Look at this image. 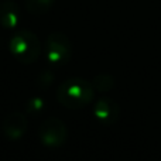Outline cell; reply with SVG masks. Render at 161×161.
<instances>
[{"label":"cell","instance_id":"cell-1","mask_svg":"<svg viewBox=\"0 0 161 161\" xmlns=\"http://www.w3.org/2000/svg\"><path fill=\"white\" fill-rule=\"evenodd\" d=\"M57 100L67 109H82L92 102L95 88L83 78H69L57 88Z\"/></svg>","mask_w":161,"mask_h":161},{"label":"cell","instance_id":"cell-2","mask_svg":"<svg viewBox=\"0 0 161 161\" xmlns=\"http://www.w3.org/2000/svg\"><path fill=\"white\" fill-rule=\"evenodd\" d=\"M8 50L11 55L24 65L34 64L40 58L42 44L37 34L30 30H19L11 36L8 41Z\"/></svg>","mask_w":161,"mask_h":161},{"label":"cell","instance_id":"cell-3","mask_svg":"<svg viewBox=\"0 0 161 161\" xmlns=\"http://www.w3.org/2000/svg\"><path fill=\"white\" fill-rule=\"evenodd\" d=\"M44 55L50 64L65 65L72 57V42L67 34L61 31H54L47 37L44 44Z\"/></svg>","mask_w":161,"mask_h":161},{"label":"cell","instance_id":"cell-4","mask_svg":"<svg viewBox=\"0 0 161 161\" xmlns=\"http://www.w3.org/2000/svg\"><path fill=\"white\" fill-rule=\"evenodd\" d=\"M38 139L41 144L50 148H58L68 139V127L58 117H48L40 125Z\"/></svg>","mask_w":161,"mask_h":161},{"label":"cell","instance_id":"cell-5","mask_svg":"<svg viewBox=\"0 0 161 161\" xmlns=\"http://www.w3.org/2000/svg\"><path fill=\"white\" fill-rule=\"evenodd\" d=\"M28 127V120L23 112L13 110L3 119L2 122V131L8 140H20L25 134Z\"/></svg>","mask_w":161,"mask_h":161},{"label":"cell","instance_id":"cell-6","mask_svg":"<svg viewBox=\"0 0 161 161\" xmlns=\"http://www.w3.org/2000/svg\"><path fill=\"white\" fill-rule=\"evenodd\" d=\"M93 116L105 126L114 125L120 117V106L110 97H100L93 106Z\"/></svg>","mask_w":161,"mask_h":161},{"label":"cell","instance_id":"cell-7","mask_svg":"<svg viewBox=\"0 0 161 161\" xmlns=\"http://www.w3.org/2000/svg\"><path fill=\"white\" fill-rule=\"evenodd\" d=\"M21 20V11L14 0L0 2V25L6 30H14L19 27Z\"/></svg>","mask_w":161,"mask_h":161},{"label":"cell","instance_id":"cell-8","mask_svg":"<svg viewBox=\"0 0 161 161\" xmlns=\"http://www.w3.org/2000/svg\"><path fill=\"white\" fill-rule=\"evenodd\" d=\"M55 0H25V8L30 14L42 16L53 8Z\"/></svg>","mask_w":161,"mask_h":161},{"label":"cell","instance_id":"cell-9","mask_svg":"<svg viewBox=\"0 0 161 161\" xmlns=\"http://www.w3.org/2000/svg\"><path fill=\"white\" fill-rule=\"evenodd\" d=\"M92 85H93L95 91L105 93V92H109L114 88V78L110 74H105V72L97 74L92 80Z\"/></svg>","mask_w":161,"mask_h":161},{"label":"cell","instance_id":"cell-10","mask_svg":"<svg viewBox=\"0 0 161 161\" xmlns=\"http://www.w3.org/2000/svg\"><path fill=\"white\" fill-rule=\"evenodd\" d=\"M44 108H45V100L40 96H34V97H31V99H28L27 105H25V110H27L28 113H34V114L42 112Z\"/></svg>","mask_w":161,"mask_h":161},{"label":"cell","instance_id":"cell-11","mask_svg":"<svg viewBox=\"0 0 161 161\" xmlns=\"http://www.w3.org/2000/svg\"><path fill=\"white\" fill-rule=\"evenodd\" d=\"M53 80H54V75L51 71H42V72H40L37 83H38L40 88H48L53 83Z\"/></svg>","mask_w":161,"mask_h":161}]
</instances>
